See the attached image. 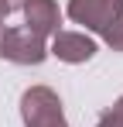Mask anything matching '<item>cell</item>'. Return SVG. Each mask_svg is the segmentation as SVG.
Wrapping results in <instances>:
<instances>
[{
  "label": "cell",
  "mask_w": 123,
  "mask_h": 127,
  "mask_svg": "<svg viewBox=\"0 0 123 127\" xmlns=\"http://www.w3.org/2000/svg\"><path fill=\"white\" fill-rule=\"evenodd\" d=\"M7 14H10V7H7V0H0V24L7 21Z\"/></svg>",
  "instance_id": "cell-8"
},
{
  "label": "cell",
  "mask_w": 123,
  "mask_h": 127,
  "mask_svg": "<svg viewBox=\"0 0 123 127\" xmlns=\"http://www.w3.org/2000/svg\"><path fill=\"white\" fill-rule=\"evenodd\" d=\"M51 55H58L68 65H79L96 55V41L82 31H58V34H51Z\"/></svg>",
  "instance_id": "cell-5"
},
{
  "label": "cell",
  "mask_w": 123,
  "mask_h": 127,
  "mask_svg": "<svg viewBox=\"0 0 123 127\" xmlns=\"http://www.w3.org/2000/svg\"><path fill=\"white\" fill-rule=\"evenodd\" d=\"M0 45H3V28H0Z\"/></svg>",
  "instance_id": "cell-10"
},
{
  "label": "cell",
  "mask_w": 123,
  "mask_h": 127,
  "mask_svg": "<svg viewBox=\"0 0 123 127\" xmlns=\"http://www.w3.org/2000/svg\"><path fill=\"white\" fill-rule=\"evenodd\" d=\"M96 127H123V117H120V113H113V110H106Z\"/></svg>",
  "instance_id": "cell-7"
},
{
  "label": "cell",
  "mask_w": 123,
  "mask_h": 127,
  "mask_svg": "<svg viewBox=\"0 0 123 127\" xmlns=\"http://www.w3.org/2000/svg\"><path fill=\"white\" fill-rule=\"evenodd\" d=\"M20 117L24 127H68L65 113H62V100L55 89L48 86H31L20 96Z\"/></svg>",
  "instance_id": "cell-1"
},
{
  "label": "cell",
  "mask_w": 123,
  "mask_h": 127,
  "mask_svg": "<svg viewBox=\"0 0 123 127\" xmlns=\"http://www.w3.org/2000/svg\"><path fill=\"white\" fill-rule=\"evenodd\" d=\"M24 28L34 31L38 38H51L58 34V24H62V10L55 0H24Z\"/></svg>",
  "instance_id": "cell-4"
},
{
  "label": "cell",
  "mask_w": 123,
  "mask_h": 127,
  "mask_svg": "<svg viewBox=\"0 0 123 127\" xmlns=\"http://www.w3.org/2000/svg\"><path fill=\"white\" fill-rule=\"evenodd\" d=\"M0 55L17 62V65H41L48 59V48H44V38H38L27 28H3Z\"/></svg>",
  "instance_id": "cell-3"
},
{
  "label": "cell",
  "mask_w": 123,
  "mask_h": 127,
  "mask_svg": "<svg viewBox=\"0 0 123 127\" xmlns=\"http://www.w3.org/2000/svg\"><path fill=\"white\" fill-rule=\"evenodd\" d=\"M7 7L14 10V7H24V0H7Z\"/></svg>",
  "instance_id": "cell-9"
},
{
  "label": "cell",
  "mask_w": 123,
  "mask_h": 127,
  "mask_svg": "<svg viewBox=\"0 0 123 127\" xmlns=\"http://www.w3.org/2000/svg\"><path fill=\"white\" fill-rule=\"evenodd\" d=\"M102 38H106V45H109L113 52H123V17H116V21H113V28H109Z\"/></svg>",
  "instance_id": "cell-6"
},
{
  "label": "cell",
  "mask_w": 123,
  "mask_h": 127,
  "mask_svg": "<svg viewBox=\"0 0 123 127\" xmlns=\"http://www.w3.org/2000/svg\"><path fill=\"white\" fill-rule=\"evenodd\" d=\"M68 17L96 34H106L116 17H123V0H68Z\"/></svg>",
  "instance_id": "cell-2"
}]
</instances>
